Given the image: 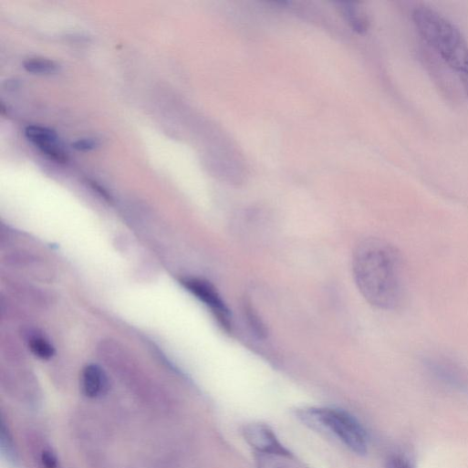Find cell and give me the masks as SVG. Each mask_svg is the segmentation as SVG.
I'll use <instances>...</instances> for the list:
<instances>
[{
  "label": "cell",
  "instance_id": "6da1fadb",
  "mask_svg": "<svg viewBox=\"0 0 468 468\" xmlns=\"http://www.w3.org/2000/svg\"><path fill=\"white\" fill-rule=\"evenodd\" d=\"M400 253L390 243L366 238L352 256L354 281L365 300L380 310H395L405 299L406 286Z\"/></svg>",
  "mask_w": 468,
  "mask_h": 468
},
{
  "label": "cell",
  "instance_id": "7a4b0ae2",
  "mask_svg": "<svg viewBox=\"0 0 468 468\" xmlns=\"http://www.w3.org/2000/svg\"><path fill=\"white\" fill-rule=\"evenodd\" d=\"M412 21L419 36L458 76L468 73V45L460 31L432 9L418 6Z\"/></svg>",
  "mask_w": 468,
  "mask_h": 468
},
{
  "label": "cell",
  "instance_id": "3957f363",
  "mask_svg": "<svg viewBox=\"0 0 468 468\" xmlns=\"http://www.w3.org/2000/svg\"><path fill=\"white\" fill-rule=\"evenodd\" d=\"M298 416L311 427L334 434L352 452L358 454L367 452L366 431L348 412L333 408H309L301 410Z\"/></svg>",
  "mask_w": 468,
  "mask_h": 468
},
{
  "label": "cell",
  "instance_id": "277c9868",
  "mask_svg": "<svg viewBox=\"0 0 468 468\" xmlns=\"http://www.w3.org/2000/svg\"><path fill=\"white\" fill-rule=\"evenodd\" d=\"M183 284L193 296L211 310L223 328L228 332L232 331L233 317L230 309L211 283L199 278H188L183 281Z\"/></svg>",
  "mask_w": 468,
  "mask_h": 468
},
{
  "label": "cell",
  "instance_id": "5b68a950",
  "mask_svg": "<svg viewBox=\"0 0 468 468\" xmlns=\"http://www.w3.org/2000/svg\"><path fill=\"white\" fill-rule=\"evenodd\" d=\"M245 441L257 452L289 457L290 452L279 442L274 431L263 423H251L243 431Z\"/></svg>",
  "mask_w": 468,
  "mask_h": 468
},
{
  "label": "cell",
  "instance_id": "8992f818",
  "mask_svg": "<svg viewBox=\"0 0 468 468\" xmlns=\"http://www.w3.org/2000/svg\"><path fill=\"white\" fill-rule=\"evenodd\" d=\"M27 139L51 160L66 163L68 161V154L60 144L57 133L42 126H29L26 130Z\"/></svg>",
  "mask_w": 468,
  "mask_h": 468
},
{
  "label": "cell",
  "instance_id": "52a82bcc",
  "mask_svg": "<svg viewBox=\"0 0 468 468\" xmlns=\"http://www.w3.org/2000/svg\"><path fill=\"white\" fill-rule=\"evenodd\" d=\"M81 384L86 396L98 398L107 392L109 389V379L101 367L96 364H90L83 370Z\"/></svg>",
  "mask_w": 468,
  "mask_h": 468
},
{
  "label": "cell",
  "instance_id": "ba28073f",
  "mask_svg": "<svg viewBox=\"0 0 468 468\" xmlns=\"http://www.w3.org/2000/svg\"><path fill=\"white\" fill-rule=\"evenodd\" d=\"M25 69L35 75H53L60 70V66L53 60L41 57L29 58L24 62Z\"/></svg>",
  "mask_w": 468,
  "mask_h": 468
},
{
  "label": "cell",
  "instance_id": "9c48e42d",
  "mask_svg": "<svg viewBox=\"0 0 468 468\" xmlns=\"http://www.w3.org/2000/svg\"><path fill=\"white\" fill-rule=\"evenodd\" d=\"M341 11L355 31L359 33H364L367 31L369 22L365 16H363L356 6L344 5L341 6Z\"/></svg>",
  "mask_w": 468,
  "mask_h": 468
},
{
  "label": "cell",
  "instance_id": "30bf717a",
  "mask_svg": "<svg viewBox=\"0 0 468 468\" xmlns=\"http://www.w3.org/2000/svg\"><path fill=\"white\" fill-rule=\"evenodd\" d=\"M32 352L40 359H49L55 355L54 346L42 335H34L29 339Z\"/></svg>",
  "mask_w": 468,
  "mask_h": 468
},
{
  "label": "cell",
  "instance_id": "8fae6325",
  "mask_svg": "<svg viewBox=\"0 0 468 468\" xmlns=\"http://www.w3.org/2000/svg\"><path fill=\"white\" fill-rule=\"evenodd\" d=\"M244 312L249 326L252 328L255 334L260 338H265L267 335L265 325L259 317L257 311L255 309L254 306H252L248 300L244 303Z\"/></svg>",
  "mask_w": 468,
  "mask_h": 468
},
{
  "label": "cell",
  "instance_id": "7c38bea8",
  "mask_svg": "<svg viewBox=\"0 0 468 468\" xmlns=\"http://www.w3.org/2000/svg\"><path fill=\"white\" fill-rule=\"evenodd\" d=\"M100 145L99 141L95 139H82L72 144L73 148L78 151L88 152L94 151Z\"/></svg>",
  "mask_w": 468,
  "mask_h": 468
},
{
  "label": "cell",
  "instance_id": "4fadbf2b",
  "mask_svg": "<svg viewBox=\"0 0 468 468\" xmlns=\"http://www.w3.org/2000/svg\"><path fill=\"white\" fill-rule=\"evenodd\" d=\"M386 468H413V466L404 456L394 454L388 458Z\"/></svg>",
  "mask_w": 468,
  "mask_h": 468
},
{
  "label": "cell",
  "instance_id": "5bb4252c",
  "mask_svg": "<svg viewBox=\"0 0 468 468\" xmlns=\"http://www.w3.org/2000/svg\"><path fill=\"white\" fill-rule=\"evenodd\" d=\"M42 463L45 468H58L59 467V460L57 454L47 449L45 450L42 453Z\"/></svg>",
  "mask_w": 468,
  "mask_h": 468
},
{
  "label": "cell",
  "instance_id": "9a60e30c",
  "mask_svg": "<svg viewBox=\"0 0 468 468\" xmlns=\"http://www.w3.org/2000/svg\"><path fill=\"white\" fill-rule=\"evenodd\" d=\"M458 77H459L460 82L462 84L463 89L464 91V94L468 99V73L462 74Z\"/></svg>",
  "mask_w": 468,
  "mask_h": 468
}]
</instances>
